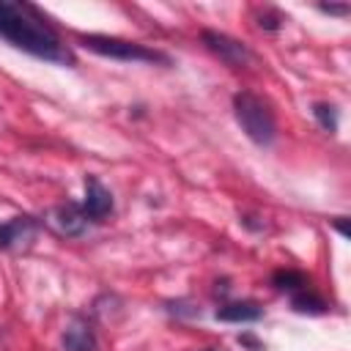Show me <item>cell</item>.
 <instances>
[{
  "label": "cell",
  "instance_id": "obj_6",
  "mask_svg": "<svg viewBox=\"0 0 351 351\" xmlns=\"http://www.w3.org/2000/svg\"><path fill=\"white\" fill-rule=\"evenodd\" d=\"M49 225L60 233V236H82L88 228V217L82 214L80 206L74 203H60L49 211Z\"/></svg>",
  "mask_w": 351,
  "mask_h": 351
},
{
  "label": "cell",
  "instance_id": "obj_3",
  "mask_svg": "<svg viewBox=\"0 0 351 351\" xmlns=\"http://www.w3.org/2000/svg\"><path fill=\"white\" fill-rule=\"evenodd\" d=\"M82 47H88L96 55L104 58H115V60H129V63H170L167 55L137 44V41H126V38H112V36H82L80 38Z\"/></svg>",
  "mask_w": 351,
  "mask_h": 351
},
{
  "label": "cell",
  "instance_id": "obj_1",
  "mask_svg": "<svg viewBox=\"0 0 351 351\" xmlns=\"http://www.w3.org/2000/svg\"><path fill=\"white\" fill-rule=\"evenodd\" d=\"M0 38H5L11 47L33 58H41L58 66H74L71 49L60 41V36L47 25V19L30 3L0 0Z\"/></svg>",
  "mask_w": 351,
  "mask_h": 351
},
{
  "label": "cell",
  "instance_id": "obj_5",
  "mask_svg": "<svg viewBox=\"0 0 351 351\" xmlns=\"http://www.w3.org/2000/svg\"><path fill=\"white\" fill-rule=\"evenodd\" d=\"M112 211V195L110 189L96 178L88 176L85 178V200H82V214L90 219H104Z\"/></svg>",
  "mask_w": 351,
  "mask_h": 351
},
{
  "label": "cell",
  "instance_id": "obj_13",
  "mask_svg": "<svg viewBox=\"0 0 351 351\" xmlns=\"http://www.w3.org/2000/svg\"><path fill=\"white\" fill-rule=\"evenodd\" d=\"M263 30H280V25H282V16L277 14V11H266L263 16H261V22H258Z\"/></svg>",
  "mask_w": 351,
  "mask_h": 351
},
{
  "label": "cell",
  "instance_id": "obj_16",
  "mask_svg": "<svg viewBox=\"0 0 351 351\" xmlns=\"http://www.w3.org/2000/svg\"><path fill=\"white\" fill-rule=\"evenodd\" d=\"M203 351H217V348H203Z\"/></svg>",
  "mask_w": 351,
  "mask_h": 351
},
{
  "label": "cell",
  "instance_id": "obj_15",
  "mask_svg": "<svg viewBox=\"0 0 351 351\" xmlns=\"http://www.w3.org/2000/svg\"><path fill=\"white\" fill-rule=\"evenodd\" d=\"M335 228H337V230H340L343 236H348V228H346V222H343V217H340V219L335 222Z\"/></svg>",
  "mask_w": 351,
  "mask_h": 351
},
{
  "label": "cell",
  "instance_id": "obj_2",
  "mask_svg": "<svg viewBox=\"0 0 351 351\" xmlns=\"http://www.w3.org/2000/svg\"><path fill=\"white\" fill-rule=\"evenodd\" d=\"M233 112L239 126L244 129V134L255 143V145H271L277 137V121L271 107L255 96V93H236L233 96Z\"/></svg>",
  "mask_w": 351,
  "mask_h": 351
},
{
  "label": "cell",
  "instance_id": "obj_12",
  "mask_svg": "<svg viewBox=\"0 0 351 351\" xmlns=\"http://www.w3.org/2000/svg\"><path fill=\"white\" fill-rule=\"evenodd\" d=\"M313 115H315V121L321 123V129L324 132H337V110L332 107V104H326V101H315L313 104Z\"/></svg>",
  "mask_w": 351,
  "mask_h": 351
},
{
  "label": "cell",
  "instance_id": "obj_11",
  "mask_svg": "<svg viewBox=\"0 0 351 351\" xmlns=\"http://www.w3.org/2000/svg\"><path fill=\"white\" fill-rule=\"evenodd\" d=\"M291 304H293L296 313H310V315L326 313V302H324L321 296H315L313 291H299V293H293Z\"/></svg>",
  "mask_w": 351,
  "mask_h": 351
},
{
  "label": "cell",
  "instance_id": "obj_8",
  "mask_svg": "<svg viewBox=\"0 0 351 351\" xmlns=\"http://www.w3.org/2000/svg\"><path fill=\"white\" fill-rule=\"evenodd\" d=\"M63 348L66 351H96V335L85 318H71V324L63 332Z\"/></svg>",
  "mask_w": 351,
  "mask_h": 351
},
{
  "label": "cell",
  "instance_id": "obj_7",
  "mask_svg": "<svg viewBox=\"0 0 351 351\" xmlns=\"http://www.w3.org/2000/svg\"><path fill=\"white\" fill-rule=\"evenodd\" d=\"M36 233V219L33 217H14L8 222L0 225V247L8 250V247H16V244H25L30 241Z\"/></svg>",
  "mask_w": 351,
  "mask_h": 351
},
{
  "label": "cell",
  "instance_id": "obj_4",
  "mask_svg": "<svg viewBox=\"0 0 351 351\" xmlns=\"http://www.w3.org/2000/svg\"><path fill=\"white\" fill-rule=\"evenodd\" d=\"M203 44H206L219 60H225V63L233 66V69L250 63V49H247L241 41H236V38H230V36H225V33L203 30Z\"/></svg>",
  "mask_w": 351,
  "mask_h": 351
},
{
  "label": "cell",
  "instance_id": "obj_14",
  "mask_svg": "<svg viewBox=\"0 0 351 351\" xmlns=\"http://www.w3.org/2000/svg\"><path fill=\"white\" fill-rule=\"evenodd\" d=\"M324 14H348V5H321Z\"/></svg>",
  "mask_w": 351,
  "mask_h": 351
},
{
  "label": "cell",
  "instance_id": "obj_10",
  "mask_svg": "<svg viewBox=\"0 0 351 351\" xmlns=\"http://www.w3.org/2000/svg\"><path fill=\"white\" fill-rule=\"evenodd\" d=\"M271 285L277 291H307L310 280H307V274H302L296 269H280V271H274Z\"/></svg>",
  "mask_w": 351,
  "mask_h": 351
},
{
  "label": "cell",
  "instance_id": "obj_9",
  "mask_svg": "<svg viewBox=\"0 0 351 351\" xmlns=\"http://www.w3.org/2000/svg\"><path fill=\"white\" fill-rule=\"evenodd\" d=\"M263 315V307L258 302H230L217 307L214 318L217 321H230V324H244V321H258Z\"/></svg>",
  "mask_w": 351,
  "mask_h": 351
}]
</instances>
